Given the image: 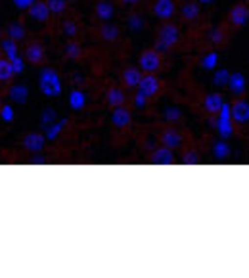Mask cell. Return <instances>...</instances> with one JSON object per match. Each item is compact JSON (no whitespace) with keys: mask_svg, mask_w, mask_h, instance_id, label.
<instances>
[{"mask_svg":"<svg viewBox=\"0 0 249 278\" xmlns=\"http://www.w3.org/2000/svg\"><path fill=\"white\" fill-rule=\"evenodd\" d=\"M6 33H8V39H12V41H16V43L25 39V27H23L22 23H18V22L8 25Z\"/></svg>","mask_w":249,"mask_h":278,"instance_id":"28","label":"cell"},{"mask_svg":"<svg viewBox=\"0 0 249 278\" xmlns=\"http://www.w3.org/2000/svg\"><path fill=\"white\" fill-rule=\"evenodd\" d=\"M45 142H46L45 135H41V133H29V135L23 137L22 144L27 152H43Z\"/></svg>","mask_w":249,"mask_h":278,"instance_id":"10","label":"cell"},{"mask_svg":"<svg viewBox=\"0 0 249 278\" xmlns=\"http://www.w3.org/2000/svg\"><path fill=\"white\" fill-rule=\"evenodd\" d=\"M175 12H177L175 0H156V4H154V14L163 22L171 20L175 16Z\"/></svg>","mask_w":249,"mask_h":278,"instance_id":"7","label":"cell"},{"mask_svg":"<svg viewBox=\"0 0 249 278\" xmlns=\"http://www.w3.org/2000/svg\"><path fill=\"white\" fill-rule=\"evenodd\" d=\"M8 96L16 104H25L27 98H29V89L25 85H12L10 91H8Z\"/></svg>","mask_w":249,"mask_h":278,"instance_id":"20","label":"cell"},{"mask_svg":"<svg viewBox=\"0 0 249 278\" xmlns=\"http://www.w3.org/2000/svg\"><path fill=\"white\" fill-rule=\"evenodd\" d=\"M150 162L154 163V165H173V163H175V154H173L171 148L161 146V148H156V150L152 152Z\"/></svg>","mask_w":249,"mask_h":278,"instance_id":"11","label":"cell"},{"mask_svg":"<svg viewBox=\"0 0 249 278\" xmlns=\"http://www.w3.org/2000/svg\"><path fill=\"white\" fill-rule=\"evenodd\" d=\"M211 2H215V0H198V4H211Z\"/></svg>","mask_w":249,"mask_h":278,"instance_id":"47","label":"cell"},{"mask_svg":"<svg viewBox=\"0 0 249 278\" xmlns=\"http://www.w3.org/2000/svg\"><path fill=\"white\" fill-rule=\"evenodd\" d=\"M123 2H125V4H131V6H135V4H138L140 0H123Z\"/></svg>","mask_w":249,"mask_h":278,"instance_id":"46","label":"cell"},{"mask_svg":"<svg viewBox=\"0 0 249 278\" xmlns=\"http://www.w3.org/2000/svg\"><path fill=\"white\" fill-rule=\"evenodd\" d=\"M14 2V6H18L20 10H29L37 0H12Z\"/></svg>","mask_w":249,"mask_h":278,"instance_id":"41","label":"cell"},{"mask_svg":"<svg viewBox=\"0 0 249 278\" xmlns=\"http://www.w3.org/2000/svg\"><path fill=\"white\" fill-rule=\"evenodd\" d=\"M2 52L6 54V60L14 62V60L20 56V54H18V43L12 41V39H4V41H2Z\"/></svg>","mask_w":249,"mask_h":278,"instance_id":"27","label":"cell"},{"mask_svg":"<svg viewBox=\"0 0 249 278\" xmlns=\"http://www.w3.org/2000/svg\"><path fill=\"white\" fill-rule=\"evenodd\" d=\"M228 79H230V71L226 68H221V70L215 71V75H213V85L215 87H226L228 85Z\"/></svg>","mask_w":249,"mask_h":278,"instance_id":"30","label":"cell"},{"mask_svg":"<svg viewBox=\"0 0 249 278\" xmlns=\"http://www.w3.org/2000/svg\"><path fill=\"white\" fill-rule=\"evenodd\" d=\"M125 100H127V96H125V93H123L119 87H112V89L106 93V102H108L112 108L125 106Z\"/></svg>","mask_w":249,"mask_h":278,"instance_id":"21","label":"cell"},{"mask_svg":"<svg viewBox=\"0 0 249 278\" xmlns=\"http://www.w3.org/2000/svg\"><path fill=\"white\" fill-rule=\"evenodd\" d=\"M96 16L106 23V22H112V18H113V14H115V8H113V4L110 2V0H98L96 2Z\"/></svg>","mask_w":249,"mask_h":278,"instance_id":"18","label":"cell"},{"mask_svg":"<svg viewBox=\"0 0 249 278\" xmlns=\"http://www.w3.org/2000/svg\"><path fill=\"white\" fill-rule=\"evenodd\" d=\"M68 125V119H62V121H54L52 125H48L46 127V140H56L58 139V135L64 131V127Z\"/></svg>","mask_w":249,"mask_h":278,"instance_id":"26","label":"cell"},{"mask_svg":"<svg viewBox=\"0 0 249 278\" xmlns=\"http://www.w3.org/2000/svg\"><path fill=\"white\" fill-rule=\"evenodd\" d=\"M140 79H142V73H140V70H136V68H127V70L123 71V81H125V85L129 89L138 87Z\"/></svg>","mask_w":249,"mask_h":278,"instance_id":"22","label":"cell"},{"mask_svg":"<svg viewBox=\"0 0 249 278\" xmlns=\"http://www.w3.org/2000/svg\"><path fill=\"white\" fill-rule=\"evenodd\" d=\"M209 127L217 129V116H209Z\"/></svg>","mask_w":249,"mask_h":278,"instance_id":"44","label":"cell"},{"mask_svg":"<svg viewBox=\"0 0 249 278\" xmlns=\"http://www.w3.org/2000/svg\"><path fill=\"white\" fill-rule=\"evenodd\" d=\"M25 58L31 64H41L45 58V46L41 43H31L29 46L25 48Z\"/></svg>","mask_w":249,"mask_h":278,"instance_id":"19","label":"cell"},{"mask_svg":"<svg viewBox=\"0 0 249 278\" xmlns=\"http://www.w3.org/2000/svg\"><path fill=\"white\" fill-rule=\"evenodd\" d=\"M161 144L163 146H167V148H171V150H175V148H179L182 144V135L179 131H175V129H165L163 133H161Z\"/></svg>","mask_w":249,"mask_h":278,"instance_id":"16","label":"cell"},{"mask_svg":"<svg viewBox=\"0 0 249 278\" xmlns=\"http://www.w3.org/2000/svg\"><path fill=\"white\" fill-rule=\"evenodd\" d=\"M69 108L73 110V112H83L85 108H87V94L83 93L81 89H73L71 93H69Z\"/></svg>","mask_w":249,"mask_h":278,"instance_id":"17","label":"cell"},{"mask_svg":"<svg viewBox=\"0 0 249 278\" xmlns=\"http://www.w3.org/2000/svg\"><path fill=\"white\" fill-rule=\"evenodd\" d=\"M81 54H83V50H81V46H79V43H69L68 46H66V56L71 58V60L81 58Z\"/></svg>","mask_w":249,"mask_h":278,"instance_id":"35","label":"cell"},{"mask_svg":"<svg viewBox=\"0 0 249 278\" xmlns=\"http://www.w3.org/2000/svg\"><path fill=\"white\" fill-rule=\"evenodd\" d=\"M181 163L182 165H198L200 163V154L196 150H188V152L182 154Z\"/></svg>","mask_w":249,"mask_h":278,"instance_id":"32","label":"cell"},{"mask_svg":"<svg viewBox=\"0 0 249 278\" xmlns=\"http://www.w3.org/2000/svg\"><path fill=\"white\" fill-rule=\"evenodd\" d=\"M140 93L144 94V96H148V98H152V96H158L159 91H161V83H159V79L154 75V73H146V75H142V79H140Z\"/></svg>","mask_w":249,"mask_h":278,"instance_id":"6","label":"cell"},{"mask_svg":"<svg viewBox=\"0 0 249 278\" xmlns=\"http://www.w3.org/2000/svg\"><path fill=\"white\" fill-rule=\"evenodd\" d=\"M0 117H2L4 123H12V121H14V108H12L10 104H4V106L0 108Z\"/></svg>","mask_w":249,"mask_h":278,"instance_id":"36","label":"cell"},{"mask_svg":"<svg viewBox=\"0 0 249 278\" xmlns=\"http://www.w3.org/2000/svg\"><path fill=\"white\" fill-rule=\"evenodd\" d=\"M163 117L167 119V121H171V123H177V121H181L182 117V110L181 108H165V112H163Z\"/></svg>","mask_w":249,"mask_h":278,"instance_id":"33","label":"cell"},{"mask_svg":"<svg viewBox=\"0 0 249 278\" xmlns=\"http://www.w3.org/2000/svg\"><path fill=\"white\" fill-rule=\"evenodd\" d=\"M62 29H64V33H66L68 37H75V35L79 33V27H77V23H75V22H71V20H66V22H64V25H62Z\"/></svg>","mask_w":249,"mask_h":278,"instance_id":"38","label":"cell"},{"mask_svg":"<svg viewBox=\"0 0 249 278\" xmlns=\"http://www.w3.org/2000/svg\"><path fill=\"white\" fill-rule=\"evenodd\" d=\"M230 23L236 25V27H244L249 22V8L244 4H236L232 10H230Z\"/></svg>","mask_w":249,"mask_h":278,"instance_id":"12","label":"cell"},{"mask_svg":"<svg viewBox=\"0 0 249 278\" xmlns=\"http://www.w3.org/2000/svg\"><path fill=\"white\" fill-rule=\"evenodd\" d=\"M209 41H211L213 45L225 43V31H223V29H211V31H209Z\"/></svg>","mask_w":249,"mask_h":278,"instance_id":"37","label":"cell"},{"mask_svg":"<svg viewBox=\"0 0 249 278\" xmlns=\"http://www.w3.org/2000/svg\"><path fill=\"white\" fill-rule=\"evenodd\" d=\"M219 60H221V54L219 52H207L204 58H202V70L205 71H215L219 66Z\"/></svg>","mask_w":249,"mask_h":278,"instance_id":"25","label":"cell"},{"mask_svg":"<svg viewBox=\"0 0 249 278\" xmlns=\"http://www.w3.org/2000/svg\"><path fill=\"white\" fill-rule=\"evenodd\" d=\"M14 77V66L10 60H0V83H8Z\"/></svg>","mask_w":249,"mask_h":278,"instance_id":"29","label":"cell"},{"mask_svg":"<svg viewBox=\"0 0 249 278\" xmlns=\"http://www.w3.org/2000/svg\"><path fill=\"white\" fill-rule=\"evenodd\" d=\"M73 81H75V83H79V85H81V83H83V81H85V79H83V77H81V75H75V79H73Z\"/></svg>","mask_w":249,"mask_h":278,"instance_id":"45","label":"cell"},{"mask_svg":"<svg viewBox=\"0 0 249 278\" xmlns=\"http://www.w3.org/2000/svg\"><path fill=\"white\" fill-rule=\"evenodd\" d=\"M46 4H48V10L52 14H56V16H60V14H64L68 10V0H48Z\"/></svg>","mask_w":249,"mask_h":278,"instance_id":"31","label":"cell"},{"mask_svg":"<svg viewBox=\"0 0 249 278\" xmlns=\"http://www.w3.org/2000/svg\"><path fill=\"white\" fill-rule=\"evenodd\" d=\"M161 68V54L156 50H146L140 56V70L146 73H156Z\"/></svg>","mask_w":249,"mask_h":278,"instance_id":"4","label":"cell"},{"mask_svg":"<svg viewBox=\"0 0 249 278\" xmlns=\"http://www.w3.org/2000/svg\"><path fill=\"white\" fill-rule=\"evenodd\" d=\"M211 154H213V158H215V160H219V162H223V160L230 158L232 148H230L228 140H225V139L215 140V142H213V146H211Z\"/></svg>","mask_w":249,"mask_h":278,"instance_id":"15","label":"cell"},{"mask_svg":"<svg viewBox=\"0 0 249 278\" xmlns=\"http://www.w3.org/2000/svg\"><path fill=\"white\" fill-rule=\"evenodd\" d=\"M131 121H133V116H131V112L127 108H123V106L113 108V112H112V123H113L115 129H125V127L131 125Z\"/></svg>","mask_w":249,"mask_h":278,"instance_id":"13","label":"cell"},{"mask_svg":"<svg viewBox=\"0 0 249 278\" xmlns=\"http://www.w3.org/2000/svg\"><path fill=\"white\" fill-rule=\"evenodd\" d=\"M129 27H131V31H140V29L144 27V22H142V18H140L138 14H133V16L129 18Z\"/></svg>","mask_w":249,"mask_h":278,"instance_id":"39","label":"cell"},{"mask_svg":"<svg viewBox=\"0 0 249 278\" xmlns=\"http://www.w3.org/2000/svg\"><path fill=\"white\" fill-rule=\"evenodd\" d=\"M39 89L48 98H58L62 94V81L58 71L52 68H43L39 75Z\"/></svg>","mask_w":249,"mask_h":278,"instance_id":"1","label":"cell"},{"mask_svg":"<svg viewBox=\"0 0 249 278\" xmlns=\"http://www.w3.org/2000/svg\"><path fill=\"white\" fill-rule=\"evenodd\" d=\"M232 121L236 125H248L249 123V102L246 98H238L232 104Z\"/></svg>","mask_w":249,"mask_h":278,"instance_id":"5","label":"cell"},{"mask_svg":"<svg viewBox=\"0 0 249 278\" xmlns=\"http://www.w3.org/2000/svg\"><path fill=\"white\" fill-rule=\"evenodd\" d=\"M226 87L230 89V93L234 94V96L242 98V96L246 94V89H248V83H246V77H244V73H240V71H234V73H230V79H228Z\"/></svg>","mask_w":249,"mask_h":278,"instance_id":"8","label":"cell"},{"mask_svg":"<svg viewBox=\"0 0 249 278\" xmlns=\"http://www.w3.org/2000/svg\"><path fill=\"white\" fill-rule=\"evenodd\" d=\"M225 104V96L221 93H209L204 98V110L209 116H217Z\"/></svg>","mask_w":249,"mask_h":278,"instance_id":"9","label":"cell"},{"mask_svg":"<svg viewBox=\"0 0 249 278\" xmlns=\"http://www.w3.org/2000/svg\"><path fill=\"white\" fill-rule=\"evenodd\" d=\"M54 121H56V110H54V108H46L45 112L41 114V125L46 129V127L52 125Z\"/></svg>","mask_w":249,"mask_h":278,"instance_id":"34","label":"cell"},{"mask_svg":"<svg viewBox=\"0 0 249 278\" xmlns=\"http://www.w3.org/2000/svg\"><path fill=\"white\" fill-rule=\"evenodd\" d=\"M46 162H48V160H46L45 156H41V154H37V156H33V158L29 160L31 165H45Z\"/></svg>","mask_w":249,"mask_h":278,"instance_id":"43","label":"cell"},{"mask_svg":"<svg viewBox=\"0 0 249 278\" xmlns=\"http://www.w3.org/2000/svg\"><path fill=\"white\" fill-rule=\"evenodd\" d=\"M12 66H14V73H23V71H25V62H23L20 56L12 62Z\"/></svg>","mask_w":249,"mask_h":278,"instance_id":"42","label":"cell"},{"mask_svg":"<svg viewBox=\"0 0 249 278\" xmlns=\"http://www.w3.org/2000/svg\"><path fill=\"white\" fill-rule=\"evenodd\" d=\"M181 41V31L175 23H163L159 29L158 43H156V52L163 54L173 46H177V43Z\"/></svg>","mask_w":249,"mask_h":278,"instance_id":"2","label":"cell"},{"mask_svg":"<svg viewBox=\"0 0 249 278\" xmlns=\"http://www.w3.org/2000/svg\"><path fill=\"white\" fill-rule=\"evenodd\" d=\"M50 14H52V12L48 10V4L43 2V0H37V2L29 8V16H31V20H35V22H39V23L48 22Z\"/></svg>","mask_w":249,"mask_h":278,"instance_id":"14","label":"cell"},{"mask_svg":"<svg viewBox=\"0 0 249 278\" xmlns=\"http://www.w3.org/2000/svg\"><path fill=\"white\" fill-rule=\"evenodd\" d=\"M200 12H202V10H200V4H198V2H186V4L181 8L182 18H184L186 22H194V20H198Z\"/></svg>","mask_w":249,"mask_h":278,"instance_id":"24","label":"cell"},{"mask_svg":"<svg viewBox=\"0 0 249 278\" xmlns=\"http://www.w3.org/2000/svg\"><path fill=\"white\" fill-rule=\"evenodd\" d=\"M135 106L138 110H144L148 106V96H144L142 93H136L135 94Z\"/></svg>","mask_w":249,"mask_h":278,"instance_id":"40","label":"cell"},{"mask_svg":"<svg viewBox=\"0 0 249 278\" xmlns=\"http://www.w3.org/2000/svg\"><path fill=\"white\" fill-rule=\"evenodd\" d=\"M217 133L225 140H230L236 133L234 121H232V104H228V102L223 104L221 112L217 114Z\"/></svg>","mask_w":249,"mask_h":278,"instance_id":"3","label":"cell"},{"mask_svg":"<svg viewBox=\"0 0 249 278\" xmlns=\"http://www.w3.org/2000/svg\"><path fill=\"white\" fill-rule=\"evenodd\" d=\"M100 37L104 41H108V43H113V41H117V37H119V27L110 23V22L102 23L100 25Z\"/></svg>","mask_w":249,"mask_h":278,"instance_id":"23","label":"cell"}]
</instances>
